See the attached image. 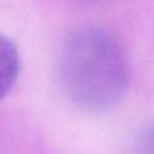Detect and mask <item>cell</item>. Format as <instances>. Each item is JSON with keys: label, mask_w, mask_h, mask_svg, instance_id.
<instances>
[{"label": "cell", "mask_w": 154, "mask_h": 154, "mask_svg": "<svg viewBox=\"0 0 154 154\" xmlns=\"http://www.w3.org/2000/svg\"><path fill=\"white\" fill-rule=\"evenodd\" d=\"M60 75L70 100L91 112L118 104L130 84V66L122 45L99 27L79 29L68 37Z\"/></svg>", "instance_id": "6da1fadb"}, {"label": "cell", "mask_w": 154, "mask_h": 154, "mask_svg": "<svg viewBox=\"0 0 154 154\" xmlns=\"http://www.w3.org/2000/svg\"><path fill=\"white\" fill-rule=\"evenodd\" d=\"M20 72V58L16 46L7 37L0 35V99H3L16 82Z\"/></svg>", "instance_id": "7a4b0ae2"}, {"label": "cell", "mask_w": 154, "mask_h": 154, "mask_svg": "<svg viewBox=\"0 0 154 154\" xmlns=\"http://www.w3.org/2000/svg\"><path fill=\"white\" fill-rule=\"evenodd\" d=\"M141 154H154V127L147 130L141 138Z\"/></svg>", "instance_id": "3957f363"}]
</instances>
